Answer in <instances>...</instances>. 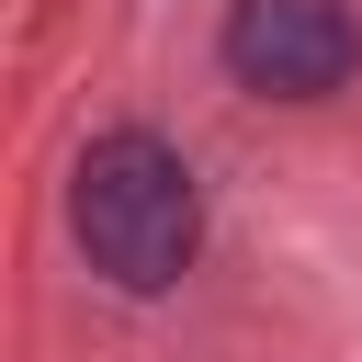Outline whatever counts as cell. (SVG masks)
Returning <instances> with one entry per match:
<instances>
[{"instance_id": "6da1fadb", "label": "cell", "mask_w": 362, "mask_h": 362, "mask_svg": "<svg viewBox=\"0 0 362 362\" xmlns=\"http://www.w3.org/2000/svg\"><path fill=\"white\" fill-rule=\"evenodd\" d=\"M68 226H79V260L113 294H170L192 272V249H204V181H192V158L170 136L113 124L68 170Z\"/></svg>"}, {"instance_id": "7a4b0ae2", "label": "cell", "mask_w": 362, "mask_h": 362, "mask_svg": "<svg viewBox=\"0 0 362 362\" xmlns=\"http://www.w3.org/2000/svg\"><path fill=\"white\" fill-rule=\"evenodd\" d=\"M226 79L260 90V102H328L362 57L351 11L339 0H226V34H215Z\"/></svg>"}]
</instances>
